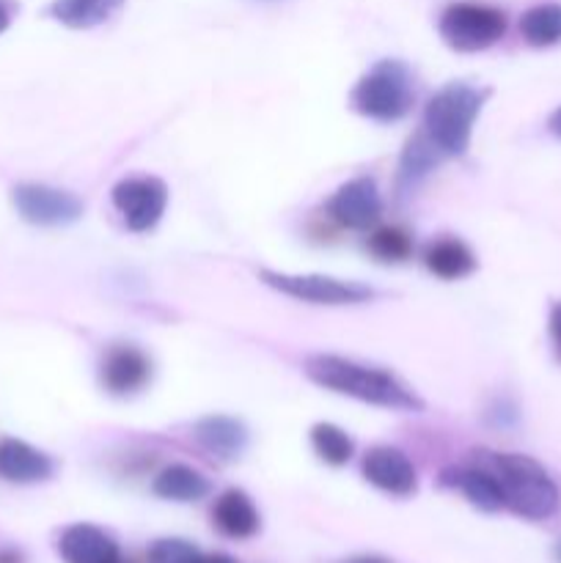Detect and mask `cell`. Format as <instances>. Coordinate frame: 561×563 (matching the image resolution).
<instances>
[{"instance_id": "277c9868", "label": "cell", "mask_w": 561, "mask_h": 563, "mask_svg": "<svg viewBox=\"0 0 561 563\" xmlns=\"http://www.w3.org/2000/svg\"><path fill=\"white\" fill-rule=\"evenodd\" d=\"M413 99V75L407 64L396 58L377 60L350 93V104L355 113L372 121H399L410 113Z\"/></svg>"}, {"instance_id": "484cf974", "label": "cell", "mask_w": 561, "mask_h": 563, "mask_svg": "<svg viewBox=\"0 0 561 563\" xmlns=\"http://www.w3.org/2000/svg\"><path fill=\"white\" fill-rule=\"evenodd\" d=\"M11 20H14V3L11 0H0V33L9 31Z\"/></svg>"}, {"instance_id": "6da1fadb", "label": "cell", "mask_w": 561, "mask_h": 563, "mask_svg": "<svg viewBox=\"0 0 561 563\" xmlns=\"http://www.w3.org/2000/svg\"><path fill=\"white\" fill-rule=\"evenodd\" d=\"M306 377L330 394L350 396L363 405L383 407V410L421 412L424 401L413 388H407L396 374L385 368L366 366L339 355H311L306 361Z\"/></svg>"}, {"instance_id": "7a4b0ae2", "label": "cell", "mask_w": 561, "mask_h": 563, "mask_svg": "<svg viewBox=\"0 0 561 563\" xmlns=\"http://www.w3.org/2000/svg\"><path fill=\"white\" fill-rule=\"evenodd\" d=\"M487 467L504 489L506 509L522 520H548L559 511L561 493L550 473L526 454H487Z\"/></svg>"}, {"instance_id": "44dd1931", "label": "cell", "mask_w": 561, "mask_h": 563, "mask_svg": "<svg viewBox=\"0 0 561 563\" xmlns=\"http://www.w3.org/2000/svg\"><path fill=\"white\" fill-rule=\"evenodd\" d=\"M520 36L531 47H553L561 42V3H539L520 16Z\"/></svg>"}, {"instance_id": "e0dca14e", "label": "cell", "mask_w": 561, "mask_h": 563, "mask_svg": "<svg viewBox=\"0 0 561 563\" xmlns=\"http://www.w3.org/2000/svg\"><path fill=\"white\" fill-rule=\"evenodd\" d=\"M152 493L174 504H196L209 495V478L190 465H168L154 476Z\"/></svg>"}, {"instance_id": "ba28073f", "label": "cell", "mask_w": 561, "mask_h": 563, "mask_svg": "<svg viewBox=\"0 0 561 563\" xmlns=\"http://www.w3.org/2000/svg\"><path fill=\"white\" fill-rule=\"evenodd\" d=\"M11 201H14L16 214L31 225H44V229H55V225H69L80 220L82 201L72 192L58 190L50 185H36V181H25L11 190Z\"/></svg>"}, {"instance_id": "4dcf8cb0", "label": "cell", "mask_w": 561, "mask_h": 563, "mask_svg": "<svg viewBox=\"0 0 561 563\" xmlns=\"http://www.w3.org/2000/svg\"><path fill=\"white\" fill-rule=\"evenodd\" d=\"M556 561H559V563H561V542H559V544H556Z\"/></svg>"}, {"instance_id": "d4e9b609", "label": "cell", "mask_w": 561, "mask_h": 563, "mask_svg": "<svg viewBox=\"0 0 561 563\" xmlns=\"http://www.w3.org/2000/svg\"><path fill=\"white\" fill-rule=\"evenodd\" d=\"M548 333H550V344H553V352H556V361L561 363V302H556V306L550 308Z\"/></svg>"}, {"instance_id": "30bf717a", "label": "cell", "mask_w": 561, "mask_h": 563, "mask_svg": "<svg viewBox=\"0 0 561 563\" xmlns=\"http://www.w3.org/2000/svg\"><path fill=\"white\" fill-rule=\"evenodd\" d=\"M380 214H383V201L377 185L369 176L344 181L328 201V218L341 229L366 231L377 223Z\"/></svg>"}, {"instance_id": "603a6c76", "label": "cell", "mask_w": 561, "mask_h": 563, "mask_svg": "<svg viewBox=\"0 0 561 563\" xmlns=\"http://www.w3.org/2000/svg\"><path fill=\"white\" fill-rule=\"evenodd\" d=\"M311 449L324 465L341 467L352 460L355 454V443H352L350 434L344 429H339L336 423H317L311 429Z\"/></svg>"}, {"instance_id": "8fae6325", "label": "cell", "mask_w": 561, "mask_h": 563, "mask_svg": "<svg viewBox=\"0 0 561 563\" xmlns=\"http://www.w3.org/2000/svg\"><path fill=\"white\" fill-rule=\"evenodd\" d=\"M361 471L372 487L396 495V498H410L418 489V473L410 456L391 445H377V449L366 451Z\"/></svg>"}, {"instance_id": "7c38bea8", "label": "cell", "mask_w": 561, "mask_h": 563, "mask_svg": "<svg viewBox=\"0 0 561 563\" xmlns=\"http://www.w3.org/2000/svg\"><path fill=\"white\" fill-rule=\"evenodd\" d=\"M58 555L64 563H121L116 539L91 522L66 528L58 539Z\"/></svg>"}, {"instance_id": "f1b7e54d", "label": "cell", "mask_w": 561, "mask_h": 563, "mask_svg": "<svg viewBox=\"0 0 561 563\" xmlns=\"http://www.w3.org/2000/svg\"><path fill=\"white\" fill-rule=\"evenodd\" d=\"M548 126H550V132H553V135H559V137H561V108L556 110L553 115H550Z\"/></svg>"}, {"instance_id": "9c48e42d", "label": "cell", "mask_w": 561, "mask_h": 563, "mask_svg": "<svg viewBox=\"0 0 561 563\" xmlns=\"http://www.w3.org/2000/svg\"><path fill=\"white\" fill-rule=\"evenodd\" d=\"M154 363L141 346L135 344H113L102 355L99 363V385L105 394L116 399H130L138 396L152 383Z\"/></svg>"}, {"instance_id": "83f0119b", "label": "cell", "mask_w": 561, "mask_h": 563, "mask_svg": "<svg viewBox=\"0 0 561 563\" xmlns=\"http://www.w3.org/2000/svg\"><path fill=\"white\" fill-rule=\"evenodd\" d=\"M193 563H234V561H231L229 555H223V553H215V555H198V559Z\"/></svg>"}, {"instance_id": "9a60e30c", "label": "cell", "mask_w": 561, "mask_h": 563, "mask_svg": "<svg viewBox=\"0 0 561 563\" xmlns=\"http://www.w3.org/2000/svg\"><path fill=\"white\" fill-rule=\"evenodd\" d=\"M193 434H196L198 445L204 451H209L218 460L231 462L245 451L248 445V429L245 423L237 421L231 416H207L201 421H196L193 427Z\"/></svg>"}, {"instance_id": "cb8c5ba5", "label": "cell", "mask_w": 561, "mask_h": 563, "mask_svg": "<svg viewBox=\"0 0 561 563\" xmlns=\"http://www.w3.org/2000/svg\"><path fill=\"white\" fill-rule=\"evenodd\" d=\"M196 544L185 542V539H157L148 548L146 561L148 563H193L198 559Z\"/></svg>"}, {"instance_id": "5bb4252c", "label": "cell", "mask_w": 561, "mask_h": 563, "mask_svg": "<svg viewBox=\"0 0 561 563\" xmlns=\"http://www.w3.org/2000/svg\"><path fill=\"white\" fill-rule=\"evenodd\" d=\"M212 522L223 537L251 539L262 528V515L256 504L242 489H226L212 506Z\"/></svg>"}, {"instance_id": "f546056e", "label": "cell", "mask_w": 561, "mask_h": 563, "mask_svg": "<svg viewBox=\"0 0 561 563\" xmlns=\"http://www.w3.org/2000/svg\"><path fill=\"white\" fill-rule=\"evenodd\" d=\"M0 563H22V559H20V553H0Z\"/></svg>"}, {"instance_id": "ffe728a7", "label": "cell", "mask_w": 561, "mask_h": 563, "mask_svg": "<svg viewBox=\"0 0 561 563\" xmlns=\"http://www.w3.org/2000/svg\"><path fill=\"white\" fill-rule=\"evenodd\" d=\"M121 5L124 0H53L50 16L72 31H88L110 20Z\"/></svg>"}, {"instance_id": "2e32d148", "label": "cell", "mask_w": 561, "mask_h": 563, "mask_svg": "<svg viewBox=\"0 0 561 563\" xmlns=\"http://www.w3.org/2000/svg\"><path fill=\"white\" fill-rule=\"evenodd\" d=\"M424 264L432 275L443 280H460L476 269V256L471 247L457 236H443V240L429 242L424 251Z\"/></svg>"}, {"instance_id": "3957f363", "label": "cell", "mask_w": 561, "mask_h": 563, "mask_svg": "<svg viewBox=\"0 0 561 563\" xmlns=\"http://www.w3.org/2000/svg\"><path fill=\"white\" fill-rule=\"evenodd\" d=\"M484 99L487 91H479L468 82H449L429 99L424 110V132L446 157H462L468 152Z\"/></svg>"}, {"instance_id": "52a82bcc", "label": "cell", "mask_w": 561, "mask_h": 563, "mask_svg": "<svg viewBox=\"0 0 561 563\" xmlns=\"http://www.w3.org/2000/svg\"><path fill=\"white\" fill-rule=\"evenodd\" d=\"M113 207L124 218V225L135 234L152 231L168 207V187L157 176H130L121 179L110 192Z\"/></svg>"}, {"instance_id": "d6986e66", "label": "cell", "mask_w": 561, "mask_h": 563, "mask_svg": "<svg viewBox=\"0 0 561 563\" xmlns=\"http://www.w3.org/2000/svg\"><path fill=\"white\" fill-rule=\"evenodd\" d=\"M454 487H460V493L465 495L468 504H471L473 509L484 511V515H495V511L506 509L504 489H501L498 478H495V473L490 471L487 465L457 471Z\"/></svg>"}, {"instance_id": "ac0fdd59", "label": "cell", "mask_w": 561, "mask_h": 563, "mask_svg": "<svg viewBox=\"0 0 561 563\" xmlns=\"http://www.w3.org/2000/svg\"><path fill=\"white\" fill-rule=\"evenodd\" d=\"M446 154L435 146L432 137L424 132V126L418 132H413L407 137L405 148H402L399 157V185L413 187L424 179L427 174H432L440 163H443Z\"/></svg>"}, {"instance_id": "8992f818", "label": "cell", "mask_w": 561, "mask_h": 563, "mask_svg": "<svg viewBox=\"0 0 561 563\" xmlns=\"http://www.w3.org/2000/svg\"><path fill=\"white\" fill-rule=\"evenodd\" d=\"M258 278L270 289L280 291L286 297H295V300L311 302V306H358V302H366L374 297V291L366 284L330 278V275H292L262 269Z\"/></svg>"}, {"instance_id": "5b68a950", "label": "cell", "mask_w": 561, "mask_h": 563, "mask_svg": "<svg viewBox=\"0 0 561 563\" xmlns=\"http://www.w3.org/2000/svg\"><path fill=\"white\" fill-rule=\"evenodd\" d=\"M440 38L454 53H482L504 38L506 14L487 3H451L440 14Z\"/></svg>"}, {"instance_id": "4316f807", "label": "cell", "mask_w": 561, "mask_h": 563, "mask_svg": "<svg viewBox=\"0 0 561 563\" xmlns=\"http://www.w3.org/2000/svg\"><path fill=\"white\" fill-rule=\"evenodd\" d=\"M341 563H391V561L383 559V555H355V559H346Z\"/></svg>"}, {"instance_id": "7402d4cb", "label": "cell", "mask_w": 561, "mask_h": 563, "mask_svg": "<svg viewBox=\"0 0 561 563\" xmlns=\"http://www.w3.org/2000/svg\"><path fill=\"white\" fill-rule=\"evenodd\" d=\"M366 251L369 256L383 264H402L413 256L416 242H413L410 231H405L402 225H383V229L369 234Z\"/></svg>"}, {"instance_id": "4fadbf2b", "label": "cell", "mask_w": 561, "mask_h": 563, "mask_svg": "<svg viewBox=\"0 0 561 563\" xmlns=\"http://www.w3.org/2000/svg\"><path fill=\"white\" fill-rule=\"evenodd\" d=\"M53 476V460L16 438L0 440V478L11 484H38Z\"/></svg>"}]
</instances>
